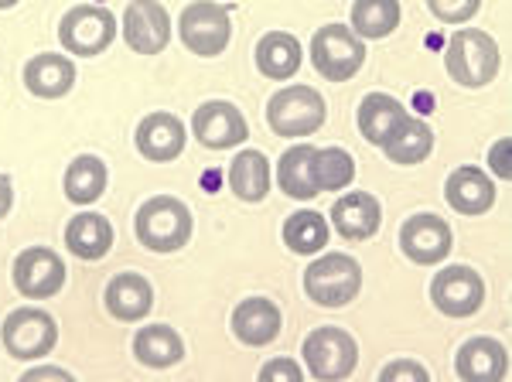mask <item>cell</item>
I'll use <instances>...</instances> for the list:
<instances>
[{
  "instance_id": "obj_24",
  "label": "cell",
  "mask_w": 512,
  "mask_h": 382,
  "mask_svg": "<svg viewBox=\"0 0 512 382\" xmlns=\"http://www.w3.org/2000/svg\"><path fill=\"white\" fill-rule=\"evenodd\" d=\"M301 58H304L301 41L287 35V31H270V35L256 41V69L274 82L291 79L301 69Z\"/></svg>"
},
{
  "instance_id": "obj_10",
  "label": "cell",
  "mask_w": 512,
  "mask_h": 382,
  "mask_svg": "<svg viewBox=\"0 0 512 382\" xmlns=\"http://www.w3.org/2000/svg\"><path fill=\"white\" fill-rule=\"evenodd\" d=\"M14 287L28 301H45L55 297L65 287V263L55 249L48 246H28L14 260Z\"/></svg>"
},
{
  "instance_id": "obj_17",
  "label": "cell",
  "mask_w": 512,
  "mask_h": 382,
  "mask_svg": "<svg viewBox=\"0 0 512 382\" xmlns=\"http://www.w3.org/2000/svg\"><path fill=\"white\" fill-rule=\"evenodd\" d=\"M506 369V345L495 342V338H472V342L458 348V359H454V372L468 382H499L506 379Z\"/></svg>"
},
{
  "instance_id": "obj_14",
  "label": "cell",
  "mask_w": 512,
  "mask_h": 382,
  "mask_svg": "<svg viewBox=\"0 0 512 382\" xmlns=\"http://www.w3.org/2000/svg\"><path fill=\"white\" fill-rule=\"evenodd\" d=\"M400 249L417 267H437V263L448 260V253H451V226L441 215L420 212L414 219L403 222Z\"/></svg>"
},
{
  "instance_id": "obj_38",
  "label": "cell",
  "mask_w": 512,
  "mask_h": 382,
  "mask_svg": "<svg viewBox=\"0 0 512 382\" xmlns=\"http://www.w3.org/2000/svg\"><path fill=\"white\" fill-rule=\"evenodd\" d=\"M14 205V188H11V178L7 174H0V219H4L7 212H11Z\"/></svg>"
},
{
  "instance_id": "obj_22",
  "label": "cell",
  "mask_w": 512,
  "mask_h": 382,
  "mask_svg": "<svg viewBox=\"0 0 512 382\" xmlns=\"http://www.w3.org/2000/svg\"><path fill=\"white\" fill-rule=\"evenodd\" d=\"M154 307V290L140 273H117L106 284V311L117 321H140Z\"/></svg>"
},
{
  "instance_id": "obj_27",
  "label": "cell",
  "mask_w": 512,
  "mask_h": 382,
  "mask_svg": "<svg viewBox=\"0 0 512 382\" xmlns=\"http://www.w3.org/2000/svg\"><path fill=\"white\" fill-rule=\"evenodd\" d=\"M383 154L390 157L393 164H420L427 154L434 151V130L427 127L424 120H414V116H407L403 123H396L393 134L383 140Z\"/></svg>"
},
{
  "instance_id": "obj_6",
  "label": "cell",
  "mask_w": 512,
  "mask_h": 382,
  "mask_svg": "<svg viewBox=\"0 0 512 382\" xmlns=\"http://www.w3.org/2000/svg\"><path fill=\"white\" fill-rule=\"evenodd\" d=\"M311 62L328 82H349L366 62V45L345 24H328L311 38Z\"/></svg>"
},
{
  "instance_id": "obj_19",
  "label": "cell",
  "mask_w": 512,
  "mask_h": 382,
  "mask_svg": "<svg viewBox=\"0 0 512 382\" xmlns=\"http://www.w3.org/2000/svg\"><path fill=\"white\" fill-rule=\"evenodd\" d=\"M444 198L458 215H485L495 205V185L482 168H458L451 171Z\"/></svg>"
},
{
  "instance_id": "obj_31",
  "label": "cell",
  "mask_w": 512,
  "mask_h": 382,
  "mask_svg": "<svg viewBox=\"0 0 512 382\" xmlns=\"http://www.w3.org/2000/svg\"><path fill=\"white\" fill-rule=\"evenodd\" d=\"M284 243L297 256H311L328 246V219L321 212H294L284 222Z\"/></svg>"
},
{
  "instance_id": "obj_34",
  "label": "cell",
  "mask_w": 512,
  "mask_h": 382,
  "mask_svg": "<svg viewBox=\"0 0 512 382\" xmlns=\"http://www.w3.org/2000/svg\"><path fill=\"white\" fill-rule=\"evenodd\" d=\"M304 372L294 359H274L260 369V382H301Z\"/></svg>"
},
{
  "instance_id": "obj_5",
  "label": "cell",
  "mask_w": 512,
  "mask_h": 382,
  "mask_svg": "<svg viewBox=\"0 0 512 382\" xmlns=\"http://www.w3.org/2000/svg\"><path fill=\"white\" fill-rule=\"evenodd\" d=\"M304 365L318 382L349 379L359 362V345L345 328H315L301 345Z\"/></svg>"
},
{
  "instance_id": "obj_35",
  "label": "cell",
  "mask_w": 512,
  "mask_h": 382,
  "mask_svg": "<svg viewBox=\"0 0 512 382\" xmlns=\"http://www.w3.org/2000/svg\"><path fill=\"white\" fill-rule=\"evenodd\" d=\"M383 382H396V379H417V382H427V369L420 362H410V359H396L379 372Z\"/></svg>"
},
{
  "instance_id": "obj_30",
  "label": "cell",
  "mask_w": 512,
  "mask_h": 382,
  "mask_svg": "<svg viewBox=\"0 0 512 382\" xmlns=\"http://www.w3.org/2000/svg\"><path fill=\"white\" fill-rule=\"evenodd\" d=\"M400 24V0H355L352 31L359 38H390Z\"/></svg>"
},
{
  "instance_id": "obj_26",
  "label": "cell",
  "mask_w": 512,
  "mask_h": 382,
  "mask_svg": "<svg viewBox=\"0 0 512 382\" xmlns=\"http://www.w3.org/2000/svg\"><path fill=\"white\" fill-rule=\"evenodd\" d=\"M134 355L140 365H147V369H171V365H178L185 359V342H181V335L175 328L147 325L137 331Z\"/></svg>"
},
{
  "instance_id": "obj_12",
  "label": "cell",
  "mask_w": 512,
  "mask_h": 382,
  "mask_svg": "<svg viewBox=\"0 0 512 382\" xmlns=\"http://www.w3.org/2000/svg\"><path fill=\"white\" fill-rule=\"evenodd\" d=\"M431 301L448 318H472L485 304V280L472 267H448L434 277Z\"/></svg>"
},
{
  "instance_id": "obj_39",
  "label": "cell",
  "mask_w": 512,
  "mask_h": 382,
  "mask_svg": "<svg viewBox=\"0 0 512 382\" xmlns=\"http://www.w3.org/2000/svg\"><path fill=\"white\" fill-rule=\"evenodd\" d=\"M18 0H0V11H7V7H14Z\"/></svg>"
},
{
  "instance_id": "obj_23",
  "label": "cell",
  "mask_w": 512,
  "mask_h": 382,
  "mask_svg": "<svg viewBox=\"0 0 512 382\" xmlns=\"http://www.w3.org/2000/svg\"><path fill=\"white\" fill-rule=\"evenodd\" d=\"M65 246L79 260H103L113 246V226L106 215L99 212H82L65 226Z\"/></svg>"
},
{
  "instance_id": "obj_25",
  "label": "cell",
  "mask_w": 512,
  "mask_h": 382,
  "mask_svg": "<svg viewBox=\"0 0 512 382\" xmlns=\"http://www.w3.org/2000/svg\"><path fill=\"white\" fill-rule=\"evenodd\" d=\"M407 116H410V113L403 110V103H400L396 96L369 93V96L359 103V113H355V120H359V134L366 137L373 147H379L386 137L393 134L396 123H403Z\"/></svg>"
},
{
  "instance_id": "obj_29",
  "label": "cell",
  "mask_w": 512,
  "mask_h": 382,
  "mask_svg": "<svg viewBox=\"0 0 512 382\" xmlns=\"http://www.w3.org/2000/svg\"><path fill=\"white\" fill-rule=\"evenodd\" d=\"M229 188L243 202H263L270 191V161L263 151H243L229 164Z\"/></svg>"
},
{
  "instance_id": "obj_2",
  "label": "cell",
  "mask_w": 512,
  "mask_h": 382,
  "mask_svg": "<svg viewBox=\"0 0 512 382\" xmlns=\"http://www.w3.org/2000/svg\"><path fill=\"white\" fill-rule=\"evenodd\" d=\"M444 69L465 89H482L499 76V45L478 28L454 31L444 48Z\"/></svg>"
},
{
  "instance_id": "obj_28",
  "label": "cell",
  "mask_w": 512,
  "mask_h": 382,
  "mask_svg": "<svg viewBox=\"0 0 512 382\" xmlns=\"http://www.w3.org/2000/svg\"><path fill=\"white\" fill-rule=\"evenodd\" d=\"M106 181H110V171H106V164L99 161L96 154H82L76 161L65 168V198L76 205H93L103 198L106 191Z\"/></svg>"
},
{
  "instance_id": "obj_37",
  "label": "cell",
  "mask_w": 512,
  "mask_h": 382,
  "mask_svg": "<svg viewBox=\"0 0 512 382\" xmlns=\"http://www.w3.org/2000/svg\"><path fill=\"white\" fill-rule=\"evenodd\" d=\"M38 379H62V382H69L72 372L59 369V365H41V369H28V372H24L21 382H38Z\"/></svg>"
},
{
  "instance_id": "obj_7",
  "label": "cell",
  "mask_w": 512,
  "mask_h": 382,
  "mask_svg": "<svg viewBox=\"0 0 512 382\" xmlns=\"http://www.w3.org/2000/svg\"><path fill=\"white\" fill-rule=\"evenodd\" d=\"M0 342H4L7 355L21 362L41 359L48 355L59 342V325L48 311L41 307H18V311L7 314V321L0 325Z\"/></svg>"
},
{
  "instance_id": "obj_1",
  "label": "cell",
  "mask_w": 512,
  "mask_h": 382,
  "mask_svg": "<svg viewBox=\"0 0 512 382\" xmlns=\"http://www.w3.org/2000/svg\"><path fill=\"white\" fill-rule=\"evenodd\" d=\"M192 229H195V219H192V212H188V205L171 195L147 198L134 219L137 243L147 246L151 253H178V249L192 239Z\"/></svg>"
},
{
  "instance_id": "obj_36",
  "label": "cell",
  "mask_w": 512,
  "mask_h": 382,
  "mask_svg": "<svg viewBox=\"0 0 512 382\" xmlns=\"http://www.w3.org/2000/svg\"><path fill=\"white\" fill-rule=\"evenodd\" d=\"M489 164H492V171L499 174V178H509V174H512V168H509V140H499V144L492 147Z\"/></svg>"
},
{
  "instance_id": "obj_9",
  "label": "cell",
  "mask_w": 512,
  "mask_h": 382,
  "mask_svg": "<svg viewBox=\"0 0 512 382\" xmlns=\"http://www.w3.org/2000/svg\"><path fill=\"white\" fill-rule=\"evenodd\" d=\"M178 35L192 55L212 58L226 52L229 38H233V21H229L226 7L212 4V0H195L192 7L181 11Z\"/></svg>"
},
{
  "instance_id": "obj_16",
  "label": "cell",
  "mask_w": 512,
  "mask_h": 382,
  "mask_svg": "<svg viewBox=\"0 0 512 382\" xmlns=\"http://www.w3.org/2000/svg\"><path fill=\"white\" fill-rule=\"evenodd\" d=\"M137 151L154 164H168L185 151V123L175 113H147L137 123Z\"/></svg>"
},
{
  "instance_id": "obj_13",
  "label": "cell",
  "mask_w": 512,
  "mask_h": 382,
  "mask_svg": "<svg viewBox=\"0 0 512 382\" xmlns=\"http://www.w3.org/2000/svg\"><path fill=\"white\" fill-rule=\"evenodd\" d=\"M123 38L137 55H158L171 41V18L158 0H130L123 11Z\"/></svg>"
},
{
  "instance_id": "obj_32",
  "label": "cell",
  "mask_w": 512,
  "mask_h": 382,
  "mask_svg": "<svg viewBox=\"0 0 512 382\" xmlns=\"http://www.w3.org/2000/svg\"><path fill=\"white\" fill-rule=\"evenodd\" d=\"M315 181L318 191H342L355 181V161L342 147H318L315 151Z\"/></svg>"
},
{
  "instance_id": "obj_4",
  "label": "cell",
  "mask_w": 512,
  "mask_h": 382,
  "mask_svg": "<svg viewBox=\"0 0 512 382\" xmlns=\"http://www.w3.org/2000/svg\"><path fill=\"white\" fill-rule=\"evenodd\" d=\"M325 99L311 86H287L267 103V127L277 137H311L325 123Z\"/></svg>"
},
{
  "instance_id": "obj_3",
  "label": "cell",
  "mask_w": 512,
  "mask_h": 382,
  "mask_svg": "<svg viewBox=\"0 0 512 382\" xmlns=\"http://www.w3.org/2000/svg\"><path fill=\"white\" fill-rule=\"evenodd\" d=\"M362 290V267L349 253H325L304 270V294L318 307H345Z\"/></svg>"
},
{
  "instance_id": "obj_11",
  "label": "cell",
  "mask_w": 512,
  "mask_h": 382,
  "mask_svg": "<svg viewBox=\"0 0 512 382\" xmlns=\"http://www.w3.org/2000/svg\"><path fill=\"white\" fill-rule=\"evenodd\" d=\"M192 134L209 151H229L250 137V127H246V116L239 113V106L226 103V99H209L192 116Z\"/></svg>"
},
{
  "instance_id": "obj_21",
  "label": "cell",
  "mask_w": 512,
  "mask_h": 382,
  "mask_svg": "<svg viewBox=\"0 0 512 382\" xmlns=\"http://www.w3.org/2000/svg\"><path fill=\"white\" fill-rule=\"evenodd\" d=\"M315 151L311 144H294L280 154L277 161V185L287 198L297 202H311L318 195V181H315Z\"/></svg>"
},
{
  "instance_id": "obj_18",
  "label": "cell",
  "mask_w": 512,
  "mask_h": 382,
  "mask_svg": "<svg viewBox=\"0 0 512 382\" xmlns=\"http://www.w3.org/2000/svg\"><path fill=\"white\" fill-rule=\"evenodd\" d=\"M24 86L38 99H62L76 86V65H72V58L55 52L35 55L24 65Z\"/></svg>"
},
{
  "instance_id": "obj_15",
  "label": "cell",
  "mask_w": 512,
  "mask_h": 382,
  "mask_svg": "<svg viewBox=\"0 0 512 382\" xmlns=\"http://www.w3.org/2000/svg\"><path fill=\"white\" fill-rule=\"evenodd\" d=\"M332 226L349 243L373 239L379 226H383V205L369 191H349V195H342L332 205Z\"/></svg>"
},
{
  "instance_id": "obj_33",
  "label": "cell",
  "mask_w": 512,
  "mask_h": 382,
  "mask_svg": "<svg viewBox=\"0 0 512 382\" xmlns=\"http://www.w3.org/2000/svg\"><path fill=\"white\" fill-rule=\"evenodd\" d=\"M427 7H431V14H434L437 21L465 24V21H472L475 14H478L482 0H427Z\"/></svg>"
},
{
  "instance_id": "obj_20",
  "label": "cell",
  "mask_w": 512,
  "mask_h": 382,
  "mask_svg": "<svg viewBox=\"0 0 512 382\" xmlns=\"http://www.w3.org/2000/svg\"><path fill=\"white\" fill-rule=\"evenodd\" d=\"M233 335L250 348L270 345L280 335V307L267 297H250V301L236 304Z\"/></svg>"
},
{
  "instance_id": "obj_8",
  "label": "cell",
  "mask_w": 512,
  "mask_h": 382,
  "mask_svg": "<svg viewBox=\"0 0 512 382\" xmlns=\"http://www.w3.org/2000/svg\"><path fill=\"white\" fill-rule=\"evenodd\" d=\"M113 38H117V18L99 4L72 7V11H65L59 24V41L69 55H103L113 45Z\"/></svg>"
}]
</instances>
